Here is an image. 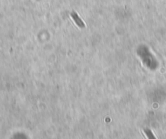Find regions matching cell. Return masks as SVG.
<instances>
[{
	"mask_svg": "<svg viewBox=\"0 0 166 139\" xmlns=\"http://www.w3.org/2000/svg\"><path fill=\"white\" fill-rule=\"evenodd\" d=\"M71 16L72 17L73 20L75 21V23L78 25L79 27V28L85 27V24H84V21L82 20L81 19L79 18V16H78V14L76 13L75 11H72V12H71Z\"/></svg>",
	"mask_w": 166,
	"mask_h": 139,
	"instance_id": "cell-1",
	"label": "cell"
},
{
	"mask_svg": "<svg viewBox=\"0 0 166 139\" xmlns=\"http://www.w3.org/2000/svg\"><path fill=\"white\" fill-rule=\"evenodd\" d=\"M144 133L148 139H156L155 135L153 134V133L149 129H144Z\"/></svg>",
	"mask_w": 166,
	"mask_h": 139,
	"instance_id": "cell-2",
	"label": "cell"
}]
</instances>
